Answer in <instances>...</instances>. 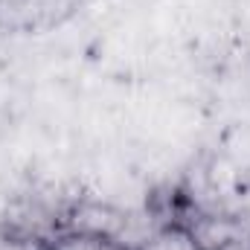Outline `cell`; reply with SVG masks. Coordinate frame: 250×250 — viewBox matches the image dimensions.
Wrapping results in <instances>:
<instances>
[{
    "mask_svg": "<svg viewBox=\"0 0 250 250\" xmlns=\"http://www.w3.org/2000/svg\"><path fill=\"white\" fill-rule=\"evenodd\" d=\"M125 227H128V215L108 204H79L64 218V230H70V233L105 236V239H117L120 245H125Z\"/></svg>",
    "mask_w": 250,
    "mask_h": 250,
    "instance_id": "obj_1",
    "label": "cell"
},
{
    "mask_svg": "<svg viewBox=\"0 0 250 250\" xmlns=\"http://www.w3.org/2000/svg\"><path fill=\"white\" fill-rule=\"evenodd\" d=\"M187 227L198 250H221V248H230V245H242L245 236H248V230H245V224L239 218L218 215V212H204Z\"/></svg>",
    "mask_w": 250,
    "mask_h": 250,
    "instance_id": "obj_2",
    "label": "cell"
},
{
    "mask_svg": "<svg viewBox=\"0 0 250 250\" xmlns=\"http://www.w3.org/2000/svg\"><path fill=\"white\" fill-rule=\"evenodd\" d=\"M137 250H198L187 224H169L154 230Z\"/></svg>",
    "mask_w": 250,
    "mask_h": 250,
    "instance_id": "obj_3",
    "label": "cell"
},
{
    "mask_svg": "<svg viewBox=\"0 0 250 250\" xmlns=\"http://www.w3.org/2000/svg\"><path fill=\"white\" fill-rule=\"evenodd\" d=\"M47 250H128L117 239H105V236H87V233H70L64 230L59 239L47 242Z\"/></svg>",
    "mask_w": 250,
    "mask_h": 250,
    "instance_id": "obj_4",
    "label": "cell"
},
{
    "mask_svg": "<svg viewBox=\"0 0 250 250\" xmlns=\"http://www.w3.org/2000/svg\"><path fill=\"white\" fill-rule=\"evenodd\" d=\"M221 250H250L248 242H242V245H230V248H221Z\"/></svg>",
    "mask_w": 250,
    "mask_h": 250,
    "instance_id": "obj_5",
    "label": "cell"
}]
</instances>
